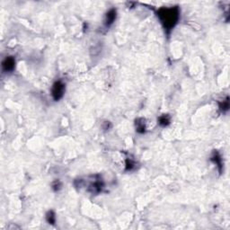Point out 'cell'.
<instances>
[{"instance_id":"obj_4","label":"cell","mask_w":230,"mask_h":230,"mask_svg":"<svg viewBox=\"0 0 230 230\" xmlns=\"http://www.w3.org/2000/svg\"><path fill=\"white\" fill-rule=\"evenodd\" d=\"M115 17H116V11H115V10H111V11L107 14V24L109 25V24L112 23V22L114 21Z\"/></svg>"},{"instance_id":"obj_1","label":"cell","mask_w":230,"mask_h":230,"mask_svg":"<svg viewBox=\"0 0 230 230\" xmlns=\"http://www.w3.org/2000/svg\"><path fill=\"white\" fill-rule=\"evenodd\" d=\"M178 9L177 8H163L159 11V17L164 23L165 27L171 29L175 26L178 20Z\"/></svg>"},{"instance_id":"obj_2","label":"cell","mask_w":230,"mask_h":230,"mask_svg":"<svg viewBox=\"0 0 230 230\" xmlns=\"http://www.w3.org/2000/svg\"><path fill=\"white\" fill-rule=\"evenodd\" d=\"M65 86L61 82H56L52 87V95L55 100H59L64 94Z\"/></svg>"},{"instance_id":"obj_6","label":"cell","mask_w":230,"mask_h":230,"mask_svg":"<svg viewBox=\"0 0 230 230\" xmlns=\"http://www.w3.org/2000/svg\"><path fill=\"white\" fill-rule=\"evenodd\" d=\"M47 218H48V221L50 222V223H51V224H54V222H55V216H54V214L52 212H50L48 214V216H47Z\"/></svg>"},{"instance_id":"obj_5","label":"cell","mask_w":230,"mask_h":230,"mask_svg":"<svg viewBox=\"0 0 230 230\" xmlns=\"http://www.w3.org/2000/svg\"><path fill=\"white\" fill-rule=\"evenodd\" d=\"M169 122H170V120H169L167 115H163L159 118V123L161 125H163V126H165V125L169 124Z\"/></svg>"},{"instance_id":"obj_3","label":"cell","mask_w":230,"mask_h":230,"mask_svg":"<svg viewBox=\"0 0 230 230\" xmlns=\"http://www.w3.org/2000/svg\"><path fill=\"white\" fill-rule=\"evenodd\" d=\"M15 59L13 58H7L5 61H4V63H3V67H4V69H5L6 71H11L14 69V68H15Z\"/></svg>"}]
</instances>
